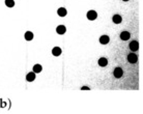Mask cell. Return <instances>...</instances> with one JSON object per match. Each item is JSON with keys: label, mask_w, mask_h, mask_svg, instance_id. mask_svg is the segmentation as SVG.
I'll list each match as a JSON object with an SVG mask.
<instances>
[{"label": "cell", "mask_w": 143, "mask_h": 114, "mask_svg": "<svg viewBox=\"0 0 143 114\" xmlns=\"http://www.w3.org/2000/svg\"><path fill=\"white\" fill-rule=\"evenodd\" d=\"M128 61L130 63H136L138 61V56L136 55L135 53H131L128 55Z\"/></svg>", "instance_id": "obj_1"}, {"label": "cell", "mask_w": 143, "mask_h": 114, "mask_svg": "<svg viewBox=\"0 0 143 114\" xmlns=\"http://www.w3.org/2000/svg\"><path fill=\"white\" fill-rule=\"evenodd\" d=\"M113 75L115 78H120L123 75V69H121V67H115V69H114V72H113Z\"/></svg>", "instance_id": "obj_2"}, {"label": "cell", "mask_w": 143, "mask_h": 114, "mask_svg": "<svg viewBox=\"0 0 143 114\" xmlns=\"http://www.w3.org/2000/svg\"><path fill=\"white\" fill-rule=\"evenodd\" d=\"M97 17H98V14H97V12H94V10H89V12H87V18H88V20H95L97 19Z\"/></svg>", "instance_id": "obj_3"}, {"label": "cell", "mask_w": 143, "mask_h": 114, "mask_svg": "<svg viewBox=\"0 0 143 114\" xmlns=\"http://www.w3.org/2000/svg\"><path fill=\"white\" fill-rule=\"evenodd\" d=\"M130 49H131L132 51H137L139 49V44L137 41H133L130 43Z\"/></svg>", "instance_id": "obj_4"}, {"label": "cell", "mask_w": 143, "mask_h": 114, "mask_svg": "<svg viewBox=\"0 0 143 114\" xmlns=\"http://www.w3.org/2000/svg\"><path fill=\"white\" fill-rule=\"evenodd\" d=\"M34 79H35V73L31 72V73H28V74L26 75V80H27L28 82L34 81Z\"/></svg>", "instance_id": "obj_5"}, {"label": "cell", "mask_w": 143, "mask_h": 114, "mask_svg": "<svg viewBox=\"0 0 143 114\" xmlns=\"http://www.w3.org/2000/svg\"><path fill=\"white\" fill-rule=\"evenodd\" d=\"M130 37H131V34H130V32H128V31H123L120 33V38L123 41H128Z\"/></svg>", "instance_id": "obj_6"}, {"label": "cell", "mask_w": 143, "mask_h": 114, "mask_svg": "<svg viewBox=\"0 0 143 114\" xmlns=\"http://www.w3.org/2000/svg\"><path fill=\"white\" fill-rule=\"evenodd\" d=\"M109 41H110V38H109L108 35H102L100 37V43L102 44V45H107L109 43Z\"/></svg>", "instance_id": "obj_7"}, {"label": "cell", "mask_w": 143, "mask_h": 114, "mask_svg": "<svg viewBox=\"0 0 143 114\" xmlns=\"http://www.w3.org/2000/svg\"><path fill=\"white\" fill-rule=\"evenodd\" d=\"M56 31H57V33H59V34H64L65 31H66V28H65V26H63V25H59V26H57Z\"/></svg>", "instance_id": "obj_8"}, {"label": "cell", "mask_w": 143, "mask_h": 114, "mask_svg": "<svg viewBox=\"0 0 143 114\" xmlns=\"http://www.w3.org/2000/svg\"><path fill=\"white\" fill-rule=\"evenodd\" d=\"M57 14H58L59 17H65L67 12L64 7H60V8H58V10H57Z\"/></svg>", "instance_id": "obj_9"}, {"label": "cell", "mask_w": 143, "mask_h": 114, "mask_svg": "<svg viewBox=\"0 0 143 114\" xmlns=\"http://www.w3.org/2000/svg\"><path fill=\"white\" fill-rule=\"evenodd\" d=\"M107 64H108L107 58H105V57H101V58L98 59V65L100 66H106Z\"/></svg>", "instance_id": "obj_10"}, {"label": "cell", "mask_w": 143, "mask_h": 114, "mask_svg": "<svg viewBox=\"0 0 143 114\" xmlns=\"http://www.w3.org/2000/svg\"><path fill=\"white\" fill-rule=\"evenodd\" d=\"M52 54L54 56H59L61 54V49L59 47H54L53 50H52Z\"/></svg>", "instance_id": "obj_11"}, {"label": "cell", "mask_w": 143, "mask_h": 114, "mask_svg": "<svg viewBox=\"0 0 143 114\" xmlns=\"http://www.w3.org/2000/svg\"><path fill=\"white\" fill-rule=\"evenodd\" d=\"M112 20L115 24H119V23H121V21H123V18H121L119 15H114Z\"/></svg>", "instance_id": "obj_12"}, {"label": "cell", "mask_w": 143, "mask_h": 114, "mask_svg": "<svg viewBox=\"0 0 143 114\" xmlns=\"http://www.w3.org/2000/svg\"><path fill=\"white\" fill-rule=\"evenodd\" d=\"M33 38V33L31 32V31H27V32L25 33V40L26 41H31Z\"/></svg>", "instance_id": "obj_13"}, {"label": "cell", "mask_w": 143, "mask_h": 114, "mask_svg": "<svg viewBox=\"0 0 143 114\" xmlns=\"http://www.w3.org/2000/svg\"><path fill=\"white\" fill-rule=\"evenodd\" d=\"M41 69H43V67H41V64H35L33 66V73H41Z\"/></svg>", "instance_id": "obj_14"}, {"label": "cell", "mask_w": 143, "mask_h": 114, "mask_svg": "<svg viewBox=\"0 0 143 114\" xmlns=\"http://www.w3.org/2000/svg\"><path fill=\"white\" fill-rule=\"evenodd\" d=\"M5 4L8 7H12L15 5V1L14 0H5Z\"/></svg>", "instance_id": "obj_15"}, {"label": "cell", "mask_w": 143, "mask_h": 114, "mask_svg": "<svg viewBox=\"0 0 143 114\" xmlns=\"http://www.w3.org/2000/svg\"><path fill=\"white\" fill-rule=\"evenodd\" d=\"M81 89H82V90H89L90 88H89V87H87V86H83V87L81 88Z\"/></svg>", "instance_id": "obj_16"}, {"label": "cell", "mask_w": 143, "mask_h": 114, "mask_svg": "<svg viewBox=\"0 0 143 114\" xmlns=\"http://www.w3.org/2000/svg\"><path fill=\"white\" fill-rule=\"evenodd\" d=\"M123 1H128V0H123Z\"/></svg>", "instance_id": "obj_17"}]
</instances>
